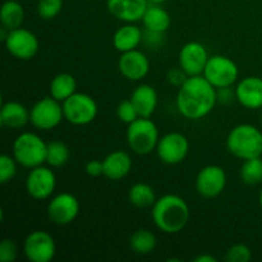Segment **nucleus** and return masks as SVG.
Listing matches in <instances>:
<instances>
[{
    "mask_svg": "<svg viewBox=\"0 0 262 262\" xmlns=\"http://www.w3.org/2000/svg\"><path fill=\"white\" fill-rule=\"evenodd\" d=\"M216 102V89L202 74L188 77L177 95V109L189 120H199L209 115Z\"/></svg>",
    "mask_w": 262,
    "mask_h": 262,
    "instance_id": "f257e3e1",
    "label": "nucleus"
},
{
    "mask_svg": "<svg viewBox=\"0 0 262 262\" xmlns=\"http://www.w3.org/2000/svg\"><path fill=\"white\" fill-rule=\"evenodd\" d=\"M154 224L166 234L183 230L189 220V207L184 199L177 194H165L156 200L151 211Z\"/></svg>",
    "mask_w": 262,
    "mask_h": 262,
    "instance_id": "f03ea898",
    "label": "nucleus"
},
{
    "mask_svg": "<svg viewBox=\"0 0 262 262\" xmlns=\"http://www.w3.org/2000/svg\"><path fill=\"white\" fill-rule=\"evenodd\" d=\"M227 147L232 155L242 160L261 158L262 132L252 124L237 125L228 135Z\"/></svg>",
    "mask_w": 262,
    "mask_h": 262,
    "instance_id": "7ed1b4c3",
    "label": "nucleus"
},
{
    "mask_svg": "<svg viewBox=\"0 0 262 262\" xmlns=\"http://www.w3.org/2000/svg\"><path fill=\"white\" fill-rule=\"evenodd\" d=\"M48 143L32 132L20 133L13 143V156L19 165L33 169L46 163Z\"/></svg>",
    "mask_w": 262,
    "mask_h": 262,
    "instance_id": "20e7f679",
    "label": "nucleus"
},
{
    "mask_svg": "<svg viewBox=\"0 0 262 262\" xmlns=\"http://www.w3.org/2000/svg\"><path fill=\"white\" fill-rule=\"evenodd\" d=\"M159 140V129L150 118L140 117L128 124V146L137 155H148L152 152L156 150Z\"/></svg>",
    "mask_w": 262,
    "mask_h": 262,
    "instance_id": "39448f33",
    "label": "nucleus"
},
{
    "mask_svg": "<svg viewBox=\"0 0 262 262\" xmlns=\"http://www.w3.org/2000/svg\"><path fill=\"white\" fill-rule=\"evenodd\" d=\"M64 119L74 125H86L94 122L99 107L94 97L82 92H76L61 102Z\"/></svg>",
    "mask_w": 262,
    "mask_h": 262,
    "instance_id": "423d86ee",
    "label": "nucleus"
},
{
    "mask_svg": "<svg viewBox=\"0 0 262 262\" xmlns=\"http://www.w3.org/2000/svg\"><path fill=\"white\" fill-rule=\"evenodd\" d=\"M238 66L235 61L224 55H212L209 58L202 76L215 87H232L238 79Z\"/></svg>",
    "mask_w": 262,
    "mask_h": 262,
    "instance_id": "0eeeda50",
    "label": "nucleus"
},
{
    "mask_svg": "<svg viewBox=\"0 0 262 262\" xmlns=\"http://www.w3.org/2000/svg\"><path fill=\"white\" fill-rule=\"evenodd\" d=\"M63 119V105L53 96L38 100L30 110V123L41 130H50L58 127Z\"/></svg>",
    "mask_w": 262,
    "mask_h": 262,
    "instance_id": "6e6552de",
    "label": "nucleus"
},
{
    "mask_svg": "<svg viewBox=\"0 0 262 262\" xmlns=\"http://www.w3.org/2000/svg\"><path fill=\"white\" fill-rule=\"evenodd\" d=\"M4 43L8 53L19 60L32 59L40 48V42L35 33L22 27L8 31Z\"/></svg>",
    "mask_w": 262,
    "mask_h": 262,
    "instance_id": "1a4fd4ad",
    "label": "nucleus"
},
{
    "mask_svg": "<svg viewBox=\"0 0 262 262\" xmlns=\"http://www.w3.org/2000/svg\"><path fill=\"white\" fill-rule=\"evenodd\" d=\"M23 252L30 262H50L56 253L55 241L45 230H35L26 237Z\"/></svg>",
    "mask_w": 262,
    "mask_h": 262,
    "instance_id": "9d476101",
    "label": "nucleus"
},
{
    "mask_svg": "<svg viewBox=\"0 0 262 262\" xmlns=\"http://www.w3.org/2000/svg\"><path fill=\"white\" fill-rule=\"evenodd\" d=\"M189 152V142L182 133L171 132L163 136L156 146V154L161 163L166 165L181 164Z\"/></svg>",
    "mask_w": 262,
    "mask_h": 262,
    "instance_id": "9b49d317",
    "label": "nucleus"
},
{
    "mask_svg": "<svg viewBox=\"0 0 262 262\" xmlns=\"http://www.w3.org/2000/svg\"><path fill=\"white\" fill-rule=\"evenodd\" d=\"M56 187V177L51 169L46 166H36L31 169L26 179V191L32 199L46 200L54 193Z\"/></svg>",
    "mask_w": 262,
    "mask_h": 262,
    "instance_id": "f8f14e48",
    "label": "nucleus"
},
{
    "mask_svg": "<svg viewBox=\"0 0 262 262\" xmlns=\"http://www.w3.org/2000/svg\"><path fill=\"white\" fill-rule=\"evenodd\" d=\"M79 201L68 192L58 194L48 205V216L56 225H68L79 214Z\"/></svg>",
    "mask_w": 262,
    "mask_h": 262,
    "instance_id": "ddd939ff",
    "label": "nucleus"
},
{
    "mask_svg": "<svg viewBox=\"0 0 262 262\" xmlns=\"http://www.w3.org/2000/svg\"><path fill=\"white\" fill-rule=\"evenodd\" d=\"M227 186V174L219 165H207L199 171L196 189L205 199H215L223 193Z\"/></svg>",
    "mask_w": 262,
    "mask_h": 262,
    "instance_id": "4468645a",
    "label": "nucleus"
},
{
    "mask_svg": "<svg viewBox=\"0 0 262 262\" xmlns=\"http://www.w3.org/2000/svg\"><path fill=\"white\" fill-rule=\"evenodd\" d=\"M209 58V53L201 42L191 41L179 51V67L186 72L188 77L201 76Z\"/></svg>",
    "mask_w": 262,
    "mask_h": 262,
    "instance_id": "2eb2a0df",
    "label": "nucleus"
},
{
    "mask_svg": "<svg viewBox=\"0 0 262 262\" xmlns=\"http://www.w3.org/2000/svg\"><path fill=\"white\" fill-rule=\"evenodd\" d=\"M118 69L128 81H141L150 72V60L142 51L135 49L122 53L118 60Z\"/></svg>",
    "mask_w": 262,
    "mask_h": 262,
    "instance_id": "dca6fc26",
    "label": "nucleus"
},
{
    "mask_svg": "<svg viewBox=\"0 0 262 262\" xmlns=\"http://www.w3.org/2000/svg\"><path fill=\"white\" fill-rule=\"evenodd\" d=\"M106 7L110 14L125 23L142 20L148 0H106Z\"/></svg>",
    "mask_w": 262,
    "mask_h": 262,
    "instance_id": "f3484780",
    "label": "nucleus"
},
{
    "mask_svg": "<svg viewBox=\"0 0 262 262\" xmlns=\"http://www.w3.org/2000/svg\"><path fill=\"white\" fill-rule=\"evenodd\" d=\"M237 101L246 109H261L262 107V78L261 77H246L238 82L235 87Z\"/></svg>",
    "mask_w": 262,
    "mask_h": 262,
    "instance_id": "a211bd4d",
    "label": "nucleus"
},
{
    "mask_svg": "<svg viewBox=\"0 0 262 262\" xmlns=\"http://www.w3.org/2000/svg\"><path fill=\"white\" fill-rule=\"evenodd\" d=\"M104 176L110 181H119L132 170V159L125 151H113L102 160Z\"/></svg>",
    "mask_w": 262,
    "mask_h": 262,
    "instance_id": "6ab92c4d",
    "label": "nucleus"
},
{
    "mask_svg": "<svg viewBox=\"0 0 262 262\" xmlns=\"http://www.w3.org/2000/svg\"><path fill=\"white\" fill-rule=\"evenodd\" d=\"M30 122V110L17 101L4 102L0 110V124L10 129H19Z\"/></svg>",
    "mask_w": 262,
    "mask_h": 262,
    "instance_id": "aec40b11",
    "label": "nucleus"
},
{
    "mask_svg": "<svg viewBox=\"0 0 262 262\" xmlns=\"http://www.w3.org/2000/svg\"><path fill=\"white\" fill-rule=\"evenodd\" d=\"M130 101L140 117L151 118L158 106V92L150 84H140L130 95Z\"/></svg>",
    "mask_w": 262,
    "mask_h": 262,
    "instance_id": "412c9836",
    "label": "nucleus"
},
{
    "mask_svg": "<svg viewBox=\"0 0 262 262\" xmlns=\"http://www.w3.org/2000/svg\"><path fill=\"white\" fill-rule=\"evenodd\" d=\"M143 40V32L133 23H127L115 31L113 36V45L120 53L135 50Z\"/></svg>",
    "mask_w": 262,
    "mask_h": 262,
    "instance_id": "4be33fe9",
    "label": "nucleus"
},
{
    "mask_svg": "<svg viewBox=\"0 0 262 262\" xmlns=\"http://www.w3.org/2000/svg\"><path fill=\"white\" fill-rule=\"evenodd\" d=\"M145 30L154 31V32L164 33L170 27V15L160 4H148L145 15L142 18Z\"/></svg>",
    "mask_w": 262,
    "mask_h": 262,
    "instance_id": "5701e85b",
    "label": "nucleus"
},
{
    "mask_svg": "<svg viewBox=\"0 0 262 262\" xmlns=\"http://www.w3.org/2000/svg\"><path fill=\"white\" fill-rule=\"evenodd\" d=\"M25 20V9L20 3L15 0H7L0 9V22L8 31L15 30L22 26Z\"/></svg>",
    "mask_w": 262,
    "mask_h": 262,
    "instance_id": "b1692460",
    "label": "nucleus"
},
{
    "mask_svg": "<svg viewBox=\"0 0 262 262\" xmlns=\"http://www.w3.org/2000/svg\"><path fill=\"white\" fill-rule=\"evenodd\" d=\"M77 82L69 73H59L53 78L50 83V95L58 101L63 102L76 94Z\"/></svg>",
    "mask_w": 262,
    "mask_h": 262,
    "instance_id": "393cba45",
    "label": "nucleus"
},
{
    "mask_svg": "<svg viewBox=\"0 0 262 262\" xmlns=\"http://www.w3.org/2000/svg\"><path fill=\"white\" fill-rule=\"evenodd\" d=\"M156 235L148 229H138L130 235L129 247L137 255H148L156 247Z\"/></svg>",
    "mask_w": 262,
    "mask_h": 262,
    "instance_id": "a878e982",
    "label": "nucleus"
},
{
    "mask_svg": "<svg viewBox=\"0 0 262 262\" xmlns=\"http://www.w3.org/2000/svg\"><path fill=\"white\" fill-rule=\"evenodd\" d=\"M128 199H129L130 204L135 205L136 207H141V209L152 207L158 200L152 187L146 183L133 184L128 192Z\"/></svg>",
    "mask_w": 262,
    "mask_h": 262,
    "instance_id": "bb28decb",
    "label": "nucleus"
},
{
    "mask_svg": "<svg viewBox=\"0 0 262 262\" xmlns=\"http://www.w3.org/2000/svg\"><path fill=\"white\" fill-rule=\"evenodd\" d=\"M71 151L64 142L60 141H51L48 143V154H46V163L53 168H60L69 161Z\"/></svg>",
    "mask_w": 262,
    "mask_h": 262,
    "instance_id": "cd10ccee",
    "label": "nucleus"
},
{
    "mask_svg": "<svg viewBox=\"0 0 262 262\" xmlns=\"http://www.w3.org/2000/svg\"><path fill=\"white\" fill-rule=\"evenodd\" d=\"M241 179L248 186L262 183V159L253 158L245 160L241 168Z\"/></svg>",
    "mask_w": 262,
    "mask_h": 262,
    "instance_id": "c85d7f7f",
    "label": "nucleus"
},
{
    "mask_svg": "<svg viewBox=\"0 0 262 262\" xmlns=\"http://www.w3.org/2000/svg\"><path fill=\"white\" fill-rule=\"evenodd\" d=\"M63 9V0H38L37 14L41 19L50 20L58 17Z\"/></svg>",
    "mask_w": 262,
    "mask_h": 262,
    "instance_id": "c756f323",
    "label": "nucleus"
},
{
    "mask_svg": "<svg viewBox=\"0 0 262 262\" xmlns=\"http://www.w3.org/2000/svg\"><path fill=\"white\" fill-rule=\"evenodd\" d=\"M17 160L14 156L3 154L0 156V183L5 184L14 178L17 174Z\"/></svg>",
    "mask_w": 262,
    "mask_h": 262,
    "instance_id": "7c9ffc66",
    "label": "nucleus"
},
{
    "mask_svg": "<svg viewBox=\"0 0 262 262\" xmlns=\"http://www.w3.org/2000/svg\"><path fill=\"white\" fill-rule=\"evenodd\" d=\"M224 258L228 262H250L252 258V252H251L248 246L238 243V245L232 246L227 251V255Z\"/></svg>",
    "mask_w": 262,
    "mask_h": 262,
    "instance_id": "2f4dec72",
    "label": "nucleus"
},
{
    "mask_svg": "<svg viewBox=\"0 0 262 262\" xmlns=\"http://www.w3.org/2000/svg\"><path fill=\"white\" fill-rule=\"evenodd\" d=\"M117 115L120 122L125 123V124H130L137 118H140L137 109L133 105V102L130 101V99L119 102V105L117 107Z\"/></svg>",
    "mask_w": 262,
    "mask_h": 262,
    "instance_id": "473e14b6",
    "label": "nucleus"
},
{
    "mask_svg": "<svg viewBox=\"0 0 262 262\" xmlns=\"http://www.w3.org/2000/svg\"><path fill=\"white\" fill-rule=\"evenodd\" d=\"M18 256V248L14 241L9 238H4L0 242V261L2 262H13Z\"/></svg>",
    "mask_w": 262,
    "mask_h": 262,
    "instance_id": "72a5a7b5",
    "label": "nucleus"
},
{
    "mask_svg": "<svg viewBox=\"0 0 262 262\" xmlns=\"http://www.w3.org/2000/svg\"><path fill=\"white\" fill-rule=\"evenodd\" d=\"M187 78H188V76L181 67L169 69L168 74H166V79H168L169 83L174 87H178V89L187 81Z\"/></svg>",
    "mask_w": 262,
    "mask_h": 262,
    "instance_id": "f704fd0d",
    "label": "nucleus"
},
{
    "mask_svg": "<svg viewBox=\"0 0 262 262\" xmlns=\"http://www.w3.org/2000/svg\"><path fill=\"white\" fill-rule=\"evenodd\" d=\"M84 170L90 177L104 176V163L101 160H90L84 166Z\"/></svg>",
    "mask_w": 262,
    "mask_h": 262,
    "instance_id": "c9c22d12",
    "label": "nucleus"
},
{
    "mask_svg": "<svg viewBox=\"0 0 262 262\" xmlns=\"http://www.w3.org/2000/svg\"><path fill=\"white\" fill-rule=\"evenodd\" d=\"M216 96L217 102H220V104H230V102H233V100L237 99L235 97V90L233 91L230 87L216 89Z\"/></svg>",
    "mask_w": 262,
    "mask_h": 262,
    "instance_id": "e433bc0d",
    "label": "nucleus"
},
{
    "mask_svg": "<svg viewBox=\"0 0 262 262\" xmlns=\"http://www.w3.org/2000/svg\"><path fill=\"white\" fill-rule=\"evenodd\" d=\"M161 35H163L161 32H154V31L146 30L145 33H143V40H145L151 48H154V46L156 48V46L160 45L161 41H163Z\"/></svg>",
    "mask_w": 262,
    "mask_h": 262,
    "instance_id": "4c0bfd02",
    "label": "nucleus"
},
{
    "mask_svg": "<svg viewBox=\"0 0 262 262\" xmlns=\"http://www.w3.org/2000/svg\"><path fill=\"white\" fill-rule=\"evenodd\" d=\"M193 262H217V260L214 257V256L200 255V256H197V257L193 258Z\"/></svg>",
    "mask_w": 262,
    "mask_h": 262,
    "instance_id": "58836bf2",
    "label": "nucleus"
},
{
    "mask_svg": "<svg viewBox=\"0 0 262 262\" xmlns=\"http://www.w3.org/2000/svg\"><path fill=\"white\" fill-rule=\"evenodd\" d=\"M164 2H166V0H148L150 4H163Z\"/></svg>",
    "mask_w": 262,
    "mask_h": 262,
    "instance_id": "ea45409f",
    "label": "nucleus"
},
{
    "mask_svg": "<svg viewBox=\"0 0 262 262\" xmlns=\"http://www.w3.org/2000/svg\"><path fill=\"white\" fill-rule=\"evenodd\" d=\"M258 201H260V206L262 207V188L260 191V196H258Z\"/></svg>",
    "mask_w": 262,
    "mask_h": 262,
    "instance_id": "a19ab883",
    "label": "nucleus"
},
{
    "mask_svg": "<svg viewBox=\"0 0 262 262\" xmlns=\"http://www.w3.org/2000/svg\"><path fill=\"white\" fill-rule=\"evenodd\" d=\"M261 123H262V114H261Z\"/></svg>",
    "mask_w": 262,
    "mask_h": 262,
    "instance_id": "79ce46f5",
    "label": "nucleus"
}]
</instances>
